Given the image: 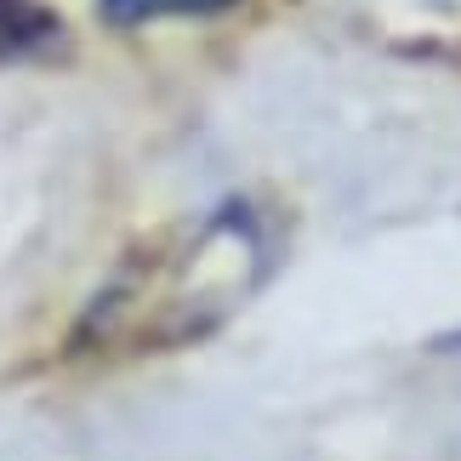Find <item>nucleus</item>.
Listing matches in <instances>:
<instances>
[{"label": "nucleus", "mask_w": 461, "mask_h": 461, "mask_svg": "<svg viewBox=\"0 0 461 461\" xmlns=\"http://www.w3.org/2000/svg\"><path fill=\"white\" fill-rule=\"evenodd\" d=\"M58 41V17L41 0H0V58H34Z\"/></svg>", "instance_id": "obj_1"}, {"label": "nucleus", "mask_w": 461, "mask_h": 461, "mask_svg": "<svg viewBox=\"0 0 461 461\" xmlns=\"http://www.w3.org/2000/svg\"><path fill=\"white\" fill-rule=\"evenodd\" d=\"M228 6L234 0H97V12L114 29H143L154 17H211V12H228Z\"/></svg>", "instance_id": "obj_2"}]
</instances>
